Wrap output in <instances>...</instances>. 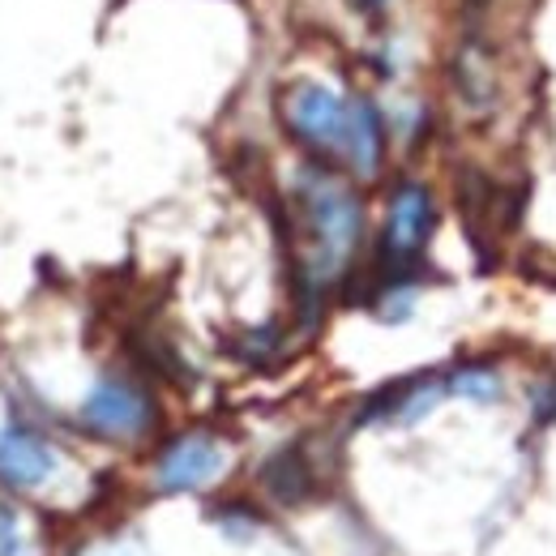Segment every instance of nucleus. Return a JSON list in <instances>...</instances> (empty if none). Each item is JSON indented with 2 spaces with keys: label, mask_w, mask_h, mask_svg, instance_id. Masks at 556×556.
<instances>
[{
  "label": "nucleus",
  "mask_w": 556,
  "mask_h": 556,
  "mask_svg": "<svg viewBox=\"0 0 556 556\" xmlns=\"http://www.w3.org/2000/svg\"><path fill=\"white\" fill-rule=\"evenodd\" d=\"M295 202V287L304 308L348 275L351 257L364 236V206L343 180L321 167H304L291 189Z\"/></svg>",
  "instance_id": "f257e3e1"
},
{
  "label": "nucleus",
  "mask_w": 556,
  "mask_h": 556,
  "mask_svg": "<svg viewBox=\"0 0 556 556\" xmlns=\"http://www.w3.org/2000/svg\"><path fill=\"white\" fill-rule=\"evenodd\" d=\"M437 227V206L432 193L419 180H403L390 193V210H386V231H381V253H377V270L386 278L381 291L390 287H407V275L416 270L419 253L428 244Z\"/></svg>",
  "instance_id": "f03ea898"
},
{
  "label": "nucleus",
  "mask_w": 556,
  "mask_h": 556,
  "mask_svg": "<svg viewBox=\"0 0 556 556\" xmlns=\"http://www.w3.org/2000/svg\"><path fill=\"white\" fill-rule=\"evenodd\" d=\"M287 129L300 146H308L313 154L343 163L351 141V121H355V99H343L339 90L321 86V81H295L287 90L282 103Z\"/></svg>",
  "instance_id": "7ed1b4c3"
},
{
  "label": "nucleus",
  "mask_w": 556,
  "mask_h": 556,
  "mask_svg": "<svg viewBox=\"0 0 556 556\" xmlns=\"http://www.w3.org/2000/svg\"><path fill=\"white\" fill-rule=\"evenodd\" d=\"M81 424L103 441H138L154 428V403L129 377H103L81 403Z\"/></svg>",
  "instance_id": "20e7f679"
},
{
  "label": "nucleus",
  "mask_w": 556,
  "mask_h": 556,
  "mask_svg": "<svg viewBox=\"0 0 556 556\" xmlns=\"http://www.w3.org/2000/svg\"><path fill=\"white\" fill-rule=\"evenodd\" d=\"M223 467H227L223 445L206 432H189L163 450V458L154 467V484L163 492H193V488H206L210 480H218Z\"/></svg>",
  "instance_id": "39448f33"
},
{
  "label": "nucleus",
  "mask_w": 556,
  "mask_h": 556,
  "mask_svg": "<svg viewBox=\"0 0 556 556\" xmlns=\"http://www.w3.org/2000/svg\"><path fill=\"white\" fill-rule=\"evenodd\" d=\"M56 476V450L39 441L35 432L4 428L0 432V484L4 488H39Z\"/></svg>",
  "instance_id": "423d86ee"
},
{
  "label": "nucleus",
  "mask_w": 556,
  "mask_h": 556,
  "mask_svg": "<svg viewBox=\"0 0 556 556\" xmlns=\"http://www.w3.org/2000/svg\"><path fill=\"white\" fill-rule=\"evenodd\" d=\"M381 159H386V125H381V112L372 99H355V121H351V141H348V159L343 167L355 172L359 180H372L381 172Z\"/></svg>",
  "instance_id": "0eeeda50"
},
{
  "label": "nucleus",
  "mask_w": 556,
  "mask_h": 556,
  "mask_svg": "<svg viewBox=\"0 0 556 556\" xmlns=\"http://www.w3.org/2000/svg\"><path fill=\"white\" fill-rule=\"evenodd\" d=\"M458 94L471 108H488L496 94V73H492V52L480 39H467L458 52Z\"/></svg>",
  "instance_id": "6e6552de"
},
{
  "label": "nucleus",
  "mask_w": 556,
  "mask_h": 556,
  "mask_svg": "<svg viewBox=\"0 0 556 556\" xmlns=\"http://www.w3.org/2000/svg\"><path fill=\"white\" fill-rule=\"evenodd\" d=\"M262 484L270 488L275 501L295 505V501H304V496L313 492V471H308V463L300 458V450H282V454H275V458L266 463Z\"/></svg>",
  "instance_id": "1a4fd4ad"
},
{
  "label": "nucleus",
  "mask_w": 556,
  "mask_h": 556,
  "mask_svg": "<svg viewBox=\"0 0 556 556\" xmlns=\"http://www.w3.org/2000/svg\"><path fill=\"white\" fill-rule=\"evenodd\" d=\"M445 390L458 394V399H471V403H492V399H501L505 381H501V372L488 368V364H463L458 372H450Z\"/></svg>",
  "instance_id": "9d476101"
},
{
  "label": "nucleus",
  "mask_w": 556,
  "mask_h": 556,
  "mask_svg": "<svg viewBox=\"0 0 556 556\" xmlns=\"http://www.w3.org/2000/svg\"><path fill=\"white\" fill-rule=\"evenodd\" d=\"M0 556H26V535H22V518L13 505L0 501Z\"/></svg>",
  "instance_id": "9b49d317"
},
{
  "label": "nucleus",
  "mask_w": 556,
  "mask_h": 556,
  "mask_svg": "<svg viewBox=\"0 0 556 556\" xmlns=\"http://www.w3.org/2000/svg\"><path fill=\"white\" fill-rule=\"evenodd\" d=\"M540 412H544V416H548V412H556V386L540 390Z\"/></svg>",
  "instance_id": "f8f14e48"
},
{
  "label": "nucleus",
  "mask_w": 556,
  "mask_h": 556,
  "mask_svg": "<svg viewBox=\"0 0 556 556\" xmlns=\"http://www.w3.org/2000/svg\"><path fill=\"white\" fill-rule=\"evenodd\" d=\"M364 4H368V9H381V4H386V0H364Z\"/></svg>",
  "instance_id": "ddd939ff"
}]
</instances>
